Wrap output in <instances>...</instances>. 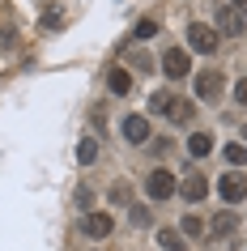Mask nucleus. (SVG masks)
Masks as SVG:
<instances>
[{
  "mask_svg": "<svg viewBox=\"0 0 247 251\" xmlns=\"http://www.w3.org/2000/svg\"><path fill=\"white\" fill-rule=\"evenodd\" d=\"M158 34V22H137V30H132V39H154Z\"/></svg>",
  "mask_w": 247,
  "mask_h": 251,
  "instance_id": "obj_21",
  "label": "nucleus"
},
{
  "mask_svg": "<svg viewBox=\"0 0 247 251\" xmlns=\"http://www.w3.org/2000/svg\"><path fill=\"white\" fill-rule=\"evenodd\" d=\"M179 196L188 200V204H200V200L209 196V179L205 175H188V179L179 183Z\"/></svg>",
  "mask_w": 247,
  "mask_h": 251,
  "instance_id": "obj_10",
  "label": "nucleus"
},
{
  "mask_svg": "<svg viewBox=\"0 0 247 251\" xmlns=\"http://www.w3.org/2000/svg\"><path fill=\"white\" fill-rule=\"evenodd\" d=\"M149 141H154V145H149V149H154L158 158H162V153H166V136H149Z\"/></svg>",
  "mask_w": 247,
  "mask_h": 251,
  "instance_id": "obj_26",
  "label": "nucleus"
},
{
  "mask_svg": "<svg viewBox=\"0 0 247 251\" xmlns=\"http://www.w3.org/2000/svg\"><path fill=\"white\" fill-rule=\"evenodd\" d=\"M243 17H247V4H243Z\"/></svg>",
  "mask_w": 247,
  "mask_h": 251,
  "instance_id": "obj_28",
  "label": "nucleus"
},
{
  "mask_svg": "<svg viewBox=\"0 0 247 251\" xmlns=\"http://www.w3.org/2000/svg\"><path fill=\"white\" fill-rule=\"evenodd\" d=\"M179 234H183V238H200V234H205V217H196V213H188V217L179 222Z\"/></svg>",
  "mask_w": 247,
  "mask_h": 251,
  "instance_id": "obj_16",
  "label": "nucleus"
},
{
  "mask_svg": "<svg viewBox=\"0 0 247 251\" xmlns=\"http://www.w3.org/2000/svg\"><path fill=\"white\" fill-rule=\"evenodd\" d=\"M128 60H132V68H137V73H149V68H154V60H149L145 51H128Z\"/></svg>",
  "mask_w": 247,
  "mask_h": 251,
  "instance_id": "obj_19",
  "label": "nucleus"
},
{
  "mask_svg": "<svg viewBox=\"0 0 247 251\" xmlns=\"http://www.w3.org/2000/svg\"><path fill=\"white\" fill-rule=\"evenodd\" d=\"M218 192H221V200H226V209H239V204L247 200V179L243 175H221Z\"/></svg>",
  "mask_w": 247,
  "mask_h": 251,
  "instance_id": "obj_5",
  "label": "nucleus"
},
{
  "mask_svg": "<svg viewBox=\"0 0 247 251\" xmlns=\"http://www.w3.org/2000/svg\"><path fill=\"white\" fill-rule=\"evenodd\" d=\"M124 141H128V145H149V119L145 115H128L124 119Z\"/></svg>",
  "mask_w": 247,
  "mask_h": 251,
  "instance_id": "obj_9",
  "label": "nucleus"
},
{
  "mask_svg": "<svg viewBox=\"0 0 247 251\" xmlns=\"http://www.w3.org/2000/svg\"><path fill=\"white\" fill-rule=\"evenodd\" d=\"M111 200H115V204H124V200H128V183H115V187H111Z\"/></svg>",
  "mask_w": 247,
  "mask_h": 251,
  "instance_id": "obj_25",
  "label": "nucleus"
},
{
  "mask_svg": "<svg viewBox=\"0 0 247 251\" xmlns=\"http://www.w3.org/2000/svg\"><path fill=\"white\" fill-rule=\"evenodd\" d=\"M234 4H247V0H234Z\"/></svg>",
  "mask_w": 247,
  "mask_h": 251,
  "instance_id": "obj_27",
  "label": "nucleus"
},
{
  "mask_svg": "<svg viewBox=\"0 0 247 251\" xmlns=\"http://www.w3.org/2000/svg\"><path fill=\"white\" fill-rule=\"evenodd\" d=\"M128 222H132V226H149L154 217H149V209H141V204H132V209H128Z\"/></svg>",
  "mask_w": 247,
  "mask_h": 251,
  "instance_id": "obj_20",
  "label": "nucleus"
},
{
  "mask_svg": "<svg viewBox=\"0 0 247 251\" xmlns=\"http://www.w3.org/2000/svg\"><path fill=\"white\" fill-rule=\"evenodd\" d=\"M107 90L124 98V94L132 90V73H128V68H111V73H107Z\"/></svg>",
  "mask_w": 247,
  "mask_h": 251,
  "instance_id": "obj_12",
  "label": "nucleus"
},
{
  "mask_svg": "<svg viewBox=\"0 0 247 251\" xmlns=\"http://www.w3.org/2000/svg\"><path fill=\"white\" fill-rule=\"evenodd\" d=\"M234 102L247 106V77H243V81H234Z\"/></svg>",
  "mask_w": 247,
  "mask_h": 251,
  "instance_id": "obj_24",
  "label": "nucleus"
},
{
  "mask_svg": "<svg viewBox=\"0 0 247 251\" xmlns=\"http://www.w3.org/2000/svg\"><path fill=\"white\" fill-rule=\"evenodd\" d=\"M218 30L213 26H205V22H192V26H188V47H192V51H200V55H213L218 51Z\"/></svg>",
  "mask_w": 247,
  "mask_h": 251,
  "instance_id": "obj_2",
  "label": "nucleus"
},
{
  "mask_svg": "<svg viewBox=\"0 0 247 251\" xmlns=\"http://www.w3.org/2000/svg\"><path fill=\"white\" fill-rule=\"evenodd\" d=\"M158 247L162 251H188V238L179 234V226H162L158 230Z\"/></svg>",
  "mask_w": 247,
  "mask_h": 251,
  "instance_id": "obj_11",
  "label": "nucleus"
},
{
  "mask_svg": "<svg viewBox=\"0 0 247 251\" xmlns=\"http://www.w3.org/2000/svg\"><path fill=\"white\" fill-rule=\"evenodd\" d=\"M111 230H115L111 213H85V217H81V234L85 238H107Z\"/></svg>",
  "mask_w": 247,
  "mask_h": 251,
  "instance_id": "obj_8",
  "label": "nucleus"
},
{
  "mask_svg": "<svg viewBox=\"0 0 247 251\" xmlns=\"http://www.w3.org/2000/svg\"><path fill=\"white\" fill-rule=\"evenodd\" d=\"M221 85H226L221 73H196V98H200V102H218Z\"/></svg>",
  "mask_w": 247,
  "mask_h": 251,
  "instance_id": "obj_7",
  "label": "nucleus"
},
{
  "mask_svg": "<svg viewBox=\"0 0 247 251\" xmlns=\"http://www.w3.org/2000/svg\"><path fill=\"white\" fill-rule=\"evenodd\" d=\"M188 153L192 158H209L213 153V132H192L188 136Z\"/></svg>",
  "mask_w": 247,
  "mask_h": 251,
  "instance_id": "obj_13",
  "label": "nucleus"
},
{
  "mask_svg": "<svg viewBox=\"0 0 247 251\" xmlns=\"http://www.w3.org/2000/svg\"><path fill=\"white\" fill-rule=\"evenodd\" d=\"M234 234H239V213L234 209H218L213 222H209V238H213V243H230Z\"/></svg>",
  "mask_w": 247,
  "mask_h": 251,
  "instance_id": "obj_3",
  "label": "nucleus"
},
{
  "mask_svg": "<svg viewBox=\"0 0 247 251\" xmlns=\"http://www.w3.org/2000/svg\"><path fill=\"white\" fill-rule=\"evenodd\" d=\"M192 119H196V106L192 102H183V98H179V102L170 106V124H183V128H188Z\"/></svg>",
  "mask_w": 247,
  "mask_h": 251,
  "instance_id": "obj_15",
  "label": "nucleus"
},
{
  "mask_svg": "<svg viewBox=\"0 0 247 251\" xmlns=\"http://www.w3.org/2000/svg\"><path fill=\"white\" fill-rule=\"evenodd\" d=\"M162 73H166L170 81H183L188 73H192V60H188V51H183V47H170V51L162 55Z\"/></svg>",
  "mask_w": 247,
  "mask_h": 251,
  "instance_id": "obj_6",
  "label": "nucleus"
},
{
  "mask_svg": "<svg viewBox=\"0 0 247 251\" xmlns=\"http://www.w3.org/2000/svg\"><path fill=\"white\" fill-rule=\"evenodd\" d=\"M77 162H81V166H90V162H98V141H94V136H85V141L77 145Z\"/></svg>",
  "mask_w": 247,
  "mask_h": 251,
  "instance_id": "obj_17",
  "label": "nucleus"
},
{
  "mask_svg": "<svg viewBox=\"0 0 247 251\" xmlns=\"http://www.w3.org/2000/svg\"><path fill=\"white\" fill-rule=\"evenodd\" d=\"M213 30L226 34V39H239L243 34V13H234V4H218L213 9Z\"/></svg>",
  "mask_w": 247,
  "mask_h": 251,
  "instance_id": "obj_4",
  "label": "nucleus"
},
{
  "mask_svg": "<svg viewBox=\"0 0 247 251\" xmlns=\"http://www.w3.org/2000/svg\"><path fill=\"white\" fill-rule=\"evenodd\" d=\"M145 192H149V200H170L179 192V179H175L166 166H154V171L145 175Z\"/></svg>",
  "mask_w": 247,
  "mask_h": 251,
  "instance_id": "obj_1",
  "label": "nucleus"
},
{
  "mask_svg": "<svg viewBox=\"0 0 247 251\" xmlns=\"http://www.w3.org/2000/svg\"><path fill=\"white\" fill-rule=\"evenodd\" d=\"M43 26H47V30L64 26V13H60V9H52V13H43Z\"/></svg>",
  "mask_w": 247,
  "mask_h": 251,
  "instance_id": "obj_22",
  "label": "nucleus"
},
{
  "mask_svg": "<svg viewBox=\"0 0 247 251\" xmlns=\"http://www.w3.org/2000/svg\"><path fill=\"white\" fill-rule=\"evenodd\" d=\"M179 102V98H175V94L170 90H158L154 98H149V111H154V115H170V106Z\"/></svg>",
  "mask_w": 247,
  "mask_h": 251,
  "instance_id": "obj_14",
  "label": "nucleus"
},
{
  "mask_svg": "<svg viewBox=\"0 0 247 251\" xmlns=\"http://www.w3.org/2000/svg\"><path fill=\"white\" fill-rule=\"evenodd\" d=\"M226 162H230V166H247V145H239V141L226 145Z\"/></svg>",
  "mask_w": 247,
  "mask_h": 251,
  "instance_id": "obj_18",
  "label": "nucleus"
},
{
  "mask_svg": "<svg viewBox=\"0 0 247 251\" xmlns=\"http://www.w3.org/2000/svg\"><path fill=\"white\" fill-rule=\"evenodd\" d=\"M90 204H94V192L81 183V187H77V209H90Z\"/></svg>",
  "mask_w": 247,
  "mask_h": 251,
  "instance_id": "obj_23",
  "label": "nucleus"
}]
</instances>
